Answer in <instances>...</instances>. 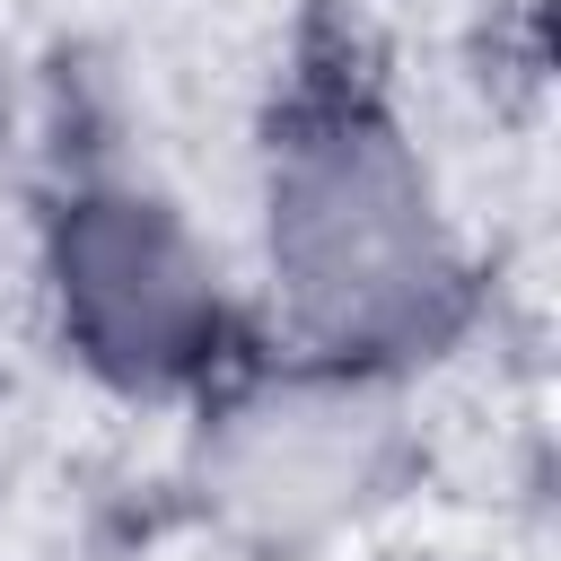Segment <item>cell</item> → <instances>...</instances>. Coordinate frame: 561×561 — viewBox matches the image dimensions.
I'll use <instances>...</instances> for the list:
<instances>
[{
    "label": "cell",
    "instance_id": "obj_1",
    "mask_svg": "<svg viewBox=\"0 0 561 561\" xmlns=\"http://www.w3.org/2000/svg\"><path fill=\"white\" fill-rule=\"evenodd\" d=\"M272 280L324 351L430 333L447 237L412 149L368 105H307L272 149Z\"/></svg>",
    "mask_w": 561,
    "mask_h": 561
},
{
    "label": "cell",
    "instance_id": "obj_2",
    "mask_svg": "<svg viewBox=\"0 0 561 561\" xmlns=\"http://www.w3.org/2000/svg\"><path fill=\"white\" fill-rule=\"evenodd\" d=\"M61 272V316L79 333V351L114 377L167 386L184 368H202V351L219 342V280L193 254V237L175 228V210L140 202V193H96L61 219L53 245Z\"/></svg>",
    "mask_w": 561,
    "mask_h": 561
},
{
    "label": "cell",
    "instance_id": "obj_3",
    "mask_svg": "<svg viewBox=\"0 0 561 561\" xmlns=\"http://www.w3.org/2000/svg\"><path fill=\"white\" fill-rule=\"evenodd\" d=\"M377 473V412L351 386H289L245 412H228L210 447L219 500H237L263 526H316Z\"/></svg>",
    "mask_w": 561,
    "mask_h": 561
}]
</instances>
